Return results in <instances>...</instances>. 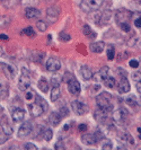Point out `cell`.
<instances>
[{
    "label": "cell",
    "mask_w": 141,
    "mask_h": 150,
    "mask_svg": "<svg viewBox=\"0 0 141 150\" xmlns=\"http://www.w3.org/2000/svg\"><path fill=\"white\" fill-rule=\"evenodd\" d=\"M132 18V13L125 10V9H120L119 11L115 14V21L118 24H123V23H130Z\"/></svg>",
    "instance_id": "cell-5"
},
{
    "label": "cell",
    "mask_w": 141,
    "mask_h": 150,
    "mask_svg": "<svg viewBox=\"0 0 141 150\" xmlns=\"http://www.w3.org/2000/svg\"><path fill=\"white\" fill-rule=\"evenodd\" d=\"M60 87L58 79L57 78H52V90H51V100L52 102H57L60 98Z\"/></svg>",
    "instance_id": "cell-13"
},
{
    "label": "cell",
    "mask_w": 141,
    "mask_h": 150,
    "mask_svg": "<svg viewBox=\"0 0 141 150\" xmlns=\"http://www.w3.org/2000/svg\"><path fill=\"white\" fill-rule=\"evenodd\" d=\"M30 76L28 74V71L26 70V68L22 69V76L18 80V88L22 91H26L30 88Z\"/></svg>",
    "instance_id": "cell-3"
},
{
    "label": "cell",
    "mask_w": 141,
    "mask_h": 150,
    "mask_svg": "<svg viewBox=\"0 0 141 150\" xmlns=\"http://www.w3.org/2000/svg\"><path fill=\"white\" fill-rule=\"evenodd\" d=\"M59 40L61 42H69L71 38H70V35L68 34V33H64V32H61L59 34Z\"/></svg>",
    "instance_id": "cell-36"
},
{
    "label": "cell",
    "mask_w": 141,
    "mask_h": 150,
    "mask_svg": "<svg viewBox=\"0 0 141 150\" xmlns=\"http://www.w3.org/2000/svg\"><path fill=\"white\" fill-rule=\"evenodd\" d=\"M7 87L4 83H0V96H6L7 95Z\"/></svg>",
    "instance_id": "cell-42"
},
{
    "label": "cell",
    "mask_w": 141,
    "mask_h": 150,
    "mask_svg": "<svg viewBox=\"0 0 141 150\" xmlns=\"http://www.w3.org/2000/svg\"><path fill=\"white\" fill-rule=\"evenodd\" d=\"M87 125H86V124H80V125H79V131H80V132H86V131H87Z\"/></svg>",
    "instance_id": "cell-50"
},
{
    "label": "cell",
    "mask_w": 141,
    "mask_h": 150,
    "mask_svg": "<svg viewBox=\"0 0 141 150\" xmlns=\"http://www.w3.org/2000/svg\"><path fill=\"white\" fill-rule=\"evenodd\" d=\"M36 27L40 32H45V30H47V25H46V23L43 22V21H38V22L36 23Z\"/></svg>",
    "instance_id": "cell-33"
},
{
    "label": "cell",
    "mask_w": 141,
    "mask_h": 150,
    "mask_svg": "<svg viewBox=\"0 0 141 150\" xmlns=\"http://www.w3.org/2000/svg\"><path fill=\"white\" fill-rule=\"evenodd\" d=\"M103 81H104L105 86L108 87V88H114L115 87V83H116L115 78H113V77H107V78H105Z\"/></svg>",
    "instance_id": "cell-26"
},
{
    "label": "cell",
    "mask_w": 141,
    "mask_h": 150,
    "mask_svg": "<svg viewBox=\"0 0 141 150\" xmlns=\"http://www.w3.org/2000/svg\"><path fill=\"white\" fill-rule=\"evenodd\" d=\"M80 74H81L82 78H84L85 80H90V79L93 78V72H91V70H90L87 66L81 67V69H80Z\"/></svg>",
    "instance_id": "cell-21"
},
{
    "label": "cell",
    "mask_w": 141,
    "mask_h": 150,
    "mask_svg": "<svg viewBox=\"0 0 141 150\" xmlns=\"http://www.w3.org/2000/svg\"><path fill=\"white\" fill-rule=\"evenodd\" d=\"M45 67H46V69H47L49 71H51V72H55V71H58L60 68H61V62H60L59 59L51 57L49 60L46 61Z\"/></svg>",
    "instance_id": "cell-10"
},
{
    "label": "cell",
    "mask_w": 141,
    "mask_h": 150,
    "mask_svg": "<svg viewBox=\"0 0 141 150\" xmlns=\"http://www.w3.org/2000/svg\"><path fill=\"white\" fill-rule=\"evenodd\" d=\"M140 62H141V58H140Z\"/></svg>",
    "instance_id": "cell-55"
},
{
    "label": "cell",
    "mask_w": 141,
    "mask_h": 150,
    "mask_svg": "<svg viewBox=\"0 0 141 150\" xmlns=\"http://www.w3.org/2000/svg\"><path fill=\"white\" fill-rule=\"evenodd\" d=\"M134 25H135V27L141 28V17H138L134 19Z\"/></svg>",
    "instance_id": "cell-47"
},
{
    "label": "cell",
    "mask_w": 141,
    "mask_h": 150,
    "mask_svg": "<svg viewBox=\"0 0 141 150\" xmlns=\"http://www.w3.org/2000/svg\"><path fill=\"white\" fill-rule=\"evenodd\" d=\"M68 114H69V111H68L67 107L66 106H61L60 107V115L63 116V117H66V116H68Z\"/></svg>",
    "instance_id": "cell-41"
},
{
    "label": "cell",
    "mask_w": 141,
    "mask_h": 150,
    "mask_svg": "<svg viewBox=\"0 0 141 150\" xmlns=\"http://www.w3.org/2000/svg\"><path fill=\"white\" fill-rule=\"evenodd\" d=\"M43 138L45 141H51L53 138V132L51 129H44L43 130Z\"/></svg>",
    "instance_id": "cell-29"
},
{
    "label": "cell",
    "mask_w": 141,
    "mask_h": 150,
    "mask_svg": "<svg viewBox=\"0 0 141 150\" xmlns=\"http://www.w3.org/2000/svg\"><path fill=\"white\" fill-rule=\"evenodd\" d=\"M37 87H38V89L41 90L42 93H46V91L49 90V83L45 80V78H41V79L38 80Z\"/></svg>",
    "instance_id": "cell-22"
},
{
    "label": "cell",
    "mask_w": 141,
    "mask_h": 150,
    "mask_svg": "<svg viewBox=\"0 0 141 150\" xmlns=\"http://www.w3.org/2000/svg\"><path fill=\"white\" fill-rule=\"evenodd\" d=\"M138 132H139V135H140V139H141V127L138 128Z\"/></svg>",
    "instance_id": "cell-54"
},
{
    "label": "cell",
    "mask_w": 141,
    "mask_h": 150,
    "mask_svg": "<svg viewBox=\"0 0 141 150\" xmlns=\"http://www.w3.org/2000/svg\"><path fill=\"white\" fill-rule=\"evenodd\" d=\"M119 93L120 94H126L130 91V83L129 80L126 79V77H121V80L119 83Z\"/></svg>",
    "instance_id": "cell-15"
},
{
    "label": "cell",
    "mask_w": 141,
    "mask_h": 150,
    "mask_svg": "<svg viewBox=\"0 0 141 150\" xmlns=\"http://www.w3.org/2000/svg\"><path fill=\"white\" fill-rule=\"evenodd\" d=\"M118 72L121 75V77H126V75H128L125 71L123 70V68H118Z\"/></svg>",
    "instance_id": "cell-49"
},
{
    "label": "cell",
    "mask_w": 141,
    "mask_h": 150,
    "mask_svg": "<svg viewBox=\"0 0 141 150\" xmlns=\"http://www.w3.org/2000/svg\"><path fill=\"white\" fill-rule=\"evenodd\" d=\"M104 0H82L80 2V8L82 11L85 13H91V11H96L102 7Z\"/></svg>",
    "instance_id": "cell-2"
},
{
    "label": "cell",
    "mask_w": 141,
    "mask_h": 150,
    "mask_svg": "<svg viewBox=\"0 0 141 150\" xmlns=\"http://www.w3.org/2000/svg\"><path fill=\"white\" fill-rule=\"evenodd\" d=\"M108 74H110V68L108 67H103L101 70H99V72H98V79L97 80H104L105 78H107L108 77Z\"/></svg>",
    "instance_id": "cell-23"
},
{
    "label": "cell",
    "mask_w": 141,
    "mask_h": 150,
    "mask_svg": "<svg viewBox=\"0 0 141 150\" xmlns=\"http://www.w3.org/2000/svg\"><path fill=\"white\" fill-rule=\"evenodd\" d=\"M132 78H133L134 83H138L139 80H141V72H139V71L133 72V74H132Z\"/></svg>",
    "instance_id": "cell-44"
},
{
    "label": "cell",
    "mask_w": 141,
    "mask_h": 150,
    "mask_svg": "<svg viewBox=\"0 0 141 150\" xmlns=\"http://www.w3.org/2000/svg\"><path fill=\"white\" fill-rule=\"evenodd\" d=\"M8 139V135L2 131V129L0 130V143H5L6 141H7Z\"/></svg>",
    "instance_id": "cell-39"
},
{
    "label": "cell",
    "mask_w": 141,
    "mask_h": 150,
    "mask_svg": "<svg viewBox=\"0 0 141 150\" xmlns=\"http://www.w3.org/2000/svg\"><path fill=\"white\" fill-rule=\"evenodd\" d=\"M0 2L6 8H14L17 5L18 0H0Z\"/></svg>",
    "instance_id": "cell-27"
},
{
    "label": "cell",
    "mask_w": 141,
    "mask_h": 150,
    "mask_svg": "<svg viewBox=\"0 0 141 150\" xmlns=\"http://www.w3.org/2000/svg\"><path fill=\"white\" fill-rule=\"evenodd\" d=\"M113 148V144H112L111 141H105L103 144H102V149L103 150H111Z\"/></svg>",
    "instance_id": "cell-40"
},
{
    "label": "cell",
    "mask_w": 141,
    "mask_h": 150,
    "mask_svg": "<svg viewBox=\"0 0 141 150\" xmlns=\"http://www.w3.org/2000/svg\"><path fill=\"white\" fill-rule=\"evenodd\" d=\"M60 15V9L57 6H52V7H49L46 9V22L50 23V24H54L57 23L58 18Z\"/></svg>",
    "instance_id": "cell-6"
},
{
    "label": "cell",
    "mask_w": 141,
    "mask_h": 150,
    "mask_svg": "<svg viewBox=\"0 0 141 150\" xmlns=\"http://www.w3.org/2000/svg\"><path fill=\"white\" fill-rule=\"evenodd\" d=\"M96 104L98 105L99 108H103L107 112H111L113 110V105H112V95L108 93H102L96 96Z\"/></svg>",
    "instance_id": "cell-1"
},
{
    "label": "cell",
    "mask_w": 141,
    "mask_h": 150,
    "mask_svg": "<svg viewBox=\"0 0 141 150\" xmlns=\"http://www.w3.org/2000/svg\"><path fill=\"white\" fill-rule=\"evenodd\" d=\"M64 148V144H63V141L60 140L59 142L55 144V149H63Z\"/></svg>",
    "instance_id": "cell-48"
},
{
    "label": "cell",
    "mask_w": 141,
    "mask_h": 150,
    "mask_svg": "<svg viewBox=\"0 0 141 150\" xmlns=\"http://www.w3.org/2000/svg\"><path fill=\"white\" fill-rule=\"evenodd\" d=\"M0 125H1L2 131H4L8 137H10V135L13 134V128H11V125L9 124L7 116H6L5 111H4L2 107H0Z\"/></svg>",
    "instance_id": "cell-4"
},
{
    "label": "cell",
    "mask_w": 141,
    "mask_h": 150,
    "mask_svg": "<svg viewBox=\"0 0 141 150\" xmlns=\"http://www.w3.org/2000/svg\"><path fill=\"white\" fill-rule=\"evenodd\" d=\"M125 102L128 105L130 106H137V99H135V96L134 95H130V96H128V97L125 98Z\"/></svg>",
    "instance_id": "cell-31"
},
{
    "label": "cell",
    "mask_w": 141,
    "mask_h": 150,
    "mask_svg": "<svg viewBox=\"0 0 141 150\" xmlns=\"http://www.w3.org/2000/svg\"><path fill=\"white\" fill-rule=\"evenodd\" d=\"M4 54H5V52H4V49H2L1 46H0V57H2Z\"/></svg>",
    "instance_id": "cell-53"
},
{
    "label": "cell",
    "mask_w": 141,
    "mask_h": 150,
    "mask_svg": "<svg viewBox=\"0 0 141 150\" xmlns=\"http://www.w3.org/2000/svg\"><path fill=\"white\" fill-rule=\"evenodd\" d=\"M28 110H30V113L33 115V116H35V117H38V116H41L43 112H44V110H43V107L40 105L38 103H32L28 105Z\"/></svg>",
    "instance_id": "cell-14"
},
{
    "label": "cell",
    "mask_w": 141,
    "mask_h": 150,
    "mask_svg": "<svg viewBox=\"0 0 141 150\" xmlns=\"http://www.w3.org/2000/svg\"><path fill=\"white\" fill-rule=\"evenodd\" d=\"M30 132H32V124L30 122H26V123H23L21 125L17 135H18L19 139H25L30 134Z\"/></svg>",
    "instance_id": "cell-11"
},
{
    "label": "cell",
    "mask_w": 141,
    "mask_h": 150,
    "mask_svg": "<svg viewBox=\"0 0 141 150\" xmlns=\"http://www.w3.org/2000/svg\"><path fill=\"white\" fill-rule=\"evenodd\" d=\"M41 16V11L35 7H26L25 8V17L26 18H38Z\"/></svg>",
    "instance_id": "cell-16"
},
{
    "label": "cell",
    "mask_w": 141,
    "mask_h": 150,
    "mask_svg": "<svg viewBox=\"0 0 141 150\" xmlns=\"http://www.w3.org/2000/svg\"><path fill=\"white\" fill-rule=\"evenodd\" d=\"M35 96H36V95L34 94V91H32V90H30V91H28V89L26 90V96H25V97H26V99H27V100H30V99L35 98Z\"/></svg>",
    "instance_id": "cell-45"
},
{
    "label": "cell",
    "mask_w": 141,
    "mask_h": 150,
    "mask_svg": "<svg viewBox=\"0 0 141 150\" xmlns=\"http://www.w3.org/2000/svg\"><path fill=\"white\" fill-rule=\"evenodd\" d=\"M68 90L74 96H78L80 94V83L74 77L69 79V81H68Z\"/></svg>",
    "instance_id": "cell-8"
},
{
    "label": "cell",
    "mask_w": 141,
    "mask_h": 150,
    "mask_svg": "<svg viewBox=\"0 0 141 150\" xmlns=\"http://www.w3.org/2000/svg\"><path fill=\"white\" fill-rule=\"evenodd\" d=\"M61 119H62V116L60 115V113L53 112V113H51L50 116H49V122H50L51 125L57 127V125H59V123L61 122Z\"/></svg>",
    "instance_id": "cell-20"
},
{
    "label": "cell",
    "mask_w": 141,
    "mask_h": 150,
    "mask_svg": "<svg viewBox=\"0 0 141 150\" xmlns=\"http://www.w3.org/2000/svg\"><path fill=\"white\" fill-rule=\"evenodd\" d=\"M135 87H137L138 93H140V94H141V80H139V81L137 83V86H135Z\"/></svg>",
    "instance_id": "cell-51"
},
{
    "label": "cell",
    "mask_w": 141,
    "mask_h": 150,
    "mask_svg": "<svg viewBox=\"0 0 141 150\" xmlns=\"http://www.w3.org/2000/svg\"><path fill=\"white\" fill-rule=\"evenodd\" d=\"M114 55H115V49L113 45H108L107 47V59L108 60H113L114 59Z\"/></svg>",
    "instance_id": "cell-32"
},
{
    "label": "cell",
    "mask_w": 141,
    "mask_h": 150,
    "mask_svg": "<svg viewBox=\"0 0 141 150\" xmlns=\"http://www.w3.org/2000/svg\"><path fill=\"white\" fill-rule=\"evenodd\" d=\"M71 108H72L74 113H76L77 115H85L89 112L88 106L81 102H79V100H74L71 103Z\"/></svg>",
    "instance_id": "cell-7"
},
{
    "label": "cell",
    "mask_w": 141,
    "mask_h": 150,
    "mask_svg": "<svg viewBox=\"0 0 141 150\" xmlns=\"http://www.w3.org/2000/svg\"><path fill=\"white\" fill-rule=\"evenodd\" d=\"M35 97H36L37 99H38V104H40V105H41L42 107H43V110H44V111H46V110H47V103L45 102V100L43 99V98L38 97L37 95L35 96Z\"/></svg>",
    "instance_id": "cell-38"
},
{
    "label": "cell",
    "mask_w": 141,
    "mask_h": 150,
    "mask_svg": "<svg viewBox=\"0 0 141 150\" xmlns=\"http://www.w3.org/2000/svg\"><path fill=\"white\" fill-rule=\"evenodd\" d=\"M128 116H129V113L126 112L124 108H119L118 111H115L114 114H113V117H114L115 122H118L120 124H126Z\"/></svg>",
    "instance_id": "cell-9"
},
{
    "label": "cell",
    "mask_w": 141,
    "mask_h": 150,
    "mask_svg": "<svg viewBox=\"0 0 141 150\" xmlns=\"http://www.w3.org/2000/svg\"><path fill=\"white\" fill-rule=\"evenodd\" d=\"M21 1L25 7H34L38 4L40 0H21Z\"/></svg>",
    "instance_id": "cell-30"
},
{
    "label": "cell",
    "mask_w": 141,
    "mask_h": 150,
    "mask_svg": "<svg viewBox=\"0 0 141 150\" xmlns=\"http://www.w3.org/2000/svg\"><path fill=\"white\" fill-rule=\"evenodd\" d=\"M129 64H130V67H131V68H133V69H137V68L139 67L140 62H139L138 60H130Z\"/></svg>",
    "instance_id": "cell-46"
},
{
    "label": "cell",
    "mask_w": 141,
    "mask_h": 150,
    "mask_svg": "<svg viewBox=\"0 0 141 150\" xmlns=\"http://www.w3.org/2000/svg\"><path fill=\"white\" fill-rule=\"evenodd\" d=\"M44 58H45V53L43 51H36V52L34 53V61L35 62L41 63L42 61L44 60Z\"/></svg>",
    "instance_id": "cell-28"
},
{
    "label": "cell",
    "mask_w": 141,
    "mask_h": 150,
    "mask_svg": "<svg viewBox=\"0 0 141 150\" xmlns=\"http://www.w3.org/2000/svg\"><path fill=\"white\" fill-rule=\"evenodd\" d=\"M22 34H23V35H27V36H30V38L35 36V32H34V30H33L32 27L24 28V30H22Z\"/></svg>",
    "instance_id": "cell-35"
},
{
    "label": "cell",
    "mask_w": 141,
    "mask_h": 150,
    "mask_svg": "<svg viewBox=\"0 0 141 150\" xmlns=\"http://www.w3.org/2000/svg\"><path fill=\"white\" fill-rule=\"evenodd\" d=\"M23 148L26 150H37V147L35 146V144H33V143H24L23 144Z\"/></svg>",
    "instance_id": "cell-37"
},
{
    "label": "cell",
    "mask_w": 141,
    "mask_h": 150,
    "mask_svg": "<svg viewBox=\"0 0 141 150\" xmlns=\"http://www.w3.org/2000/svg\"><path fill=\"white\" fill-rule=\"evenodd\" d=\"M0 40H2V41H7V40H9V38H8L7 35L1 34V35H0Z\"/></svg>",
    "instance_id": "cell-52"
},
{
    "label": "cell",
    "mask_w": 141,
    "mask_h": 150,
    "mask_svg": "<svg viewBox=\"0 0 141 150\" xmlns=\"http://www.w3.org/2000/svg\"><path fill=\"white\" fill-rule=\"evenodd\" d=\"M10 17L9 16H0V28H5L10 25Z\"/></svg>",
    "instance_id": "cell-24"
},
{
    "label": "cell",
    "mask_w": 141,
    "mask_h": 150,
    "mask_svg": "<svg viewBox=\"0 0 141 150\" xmlns=\"http://www.w3.org/2000/svg\"><path fill=\"white\" fill-rule=\"evenodd\" d=\"M0 70L5 74V76L7 77L8 79H13L15 77V70L10 66L5 64V63H0Z\"/></svg>",
    "instance_id": "cell-17"
},
{
    "label": "cell",
    "mask_w": 141,
    "mask_h": 150,
    "mask_svg": "<svg viewBox=\"0 0 141 150\" xmlns=\"http://www.w3.org/2000/svg\"><path fill=\"white\" fill-rule=\"evenodd\" d=\"M11 117H13L14 122L19 123V122L24 121V119H25V112L23 110H21V108H16L11 113Z\"/></svg>",
    "instance_id": "cell-18"
},
{
    "label": "cell",
    "mask_w": 141,
    "mask_h": 150,
    "mask_svg": "<svg viewBox=\"0 0 141 150\" xmlns=\"http://www.w3.org/2000/svg\"><path fill=\"white\" fill-rule=\"evenodd\" d=\"M98 141V138L95 133H84L81 135V142L86 146H95Z\"/></svg>",
    "instance_id": "cell-12"
},
{
    "label": "cell",
    "mask_w": 141,
    "mask_h": 150,
    "mask_svg": "<svg viewBox=\"0 0 141 150\" xmlns=\"http://www.w3.org/2000/svg\"><path fill=\"white\" fill-rule=\"evenodd\" d=\"M82 33L87 36V38H94L96 35L95 34H93L94 32L91 30V28H90V26L89 25H87V24H85L84 26H82Z\"/></svg>",
    "instance_id": "cell-25"
},
{
    "label": "cell",
    "mask_w": 141,
    "mask_h": 150,
    "mask_svg": "<svg viewBox=\"0 0 141 150\" xmlns=\"http://www.w3.org/2000/svg\"><path fill=\"white\" fill-rule=\"evenodd\" d=\"M119 26L123 32H129L130 30V23H123V24H120Z\"/></svg>",
    "instance_id": "cell-43"
},
{
    "label": "cell",
    "mask_w": 141,
    "mask_h": 150,
    "mask_svg": "<svg viewBox=\"0 0 141 150\" xmlns=\"http://www.w3.org/2000/svg\"><path fill=\"white\" fill-rule=\"evenodd\" d=\"M104 42H93L89 44V50L94 53H102L104 51Z\"/></svg>",
    "instance_id": "cell-19"
},
{
    "label": "cell",
    "mask_w": 141,
    "mask_h": 150,
    "mask_svg": "<svg viewBox=\"0 0 141 150\" xmlns=\"http://www.w3.org/2000/svg\"><path fill=\"white\" fill-rule=\"evenodd\" d=\"M122 141L130 143V144H134L133 138H132L131 135L129 134V133H123V135H122Z\"/></svg>",
    "instance_id": "cell-34"
}]
</instances>
